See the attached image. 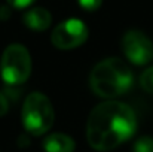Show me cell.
<instances>
[{"mask_svg":"<svg viewBox=\"0 0 153 152\" xmlns=\"http://www.w3.org/2000/svg\"><path fill=\"white\" fill-rule=\"evenodd\" d=\"M80 7H83L85 10H97L101 6L102 0H77Z\"/></svg>","mask_w":153,"mask_h":152,"instance_id":"8fae6325","label":"cell"},{"mask_svg":"<svg viewBox=\"0 0 153 152\" xmlns=\"http://www.w3.org/2000/svg\"><path fill=\"white\" fill-rule=\"evenodd\" d=\"M122 51L135 66H144L153 60L152 40L138 30H129L122 37Z\"/></svg>","mask_w":153,"mask_h":152,"instance_id":"8992f818","label":"cell"},{"mask_svg":"<svg viewBox=\"0 0 153 152\" xmlns=\"http://www.w3.org/2000/svg\"><path fill=\"white\" fill-rule=\"evenodd\" d=\"M134 152H153V137L143 136L134 143Z\"/></svg>","mask_w":153,"mask_h":152,"instance_id":"30bf717a","label":"cell"},{"mask_svg":"<svg viewBox=\"0 0 153 152\" xmlns=\"http://www.w3.org/2000/svg\"><path fill=\"white\" fill-rule=\"evenodd\" d=\"M140 85H141V88L146 93L153 94V67L146 69L141 73V76H140Z\"/></svg>","mask_w":153,"mask_h":152,"instance_id":"9c48e42d","label":"cell"},{"mask_svg":"<svg viewBox=\"0 0 153 152\" xmlns=\"http://www.w3.org/2000/svg\"><path fill=\"white\" fill-rule=\"evenodd\" d=\"M89 85L94 94L102 99H114L125 96L134 85V75L131 69L116 57L100 61L91 72Z\"/></svg>","mask_w":153,"mask_h":152,"instance_id":"7a4b0ae2","label":"cell"},{"mask_svg":"<svg viewBox=\"0 0 153 152\" xmlns=\"http://www.w3.org/2000/svg\"><path fill=\"white\" fill-rule=\"evenodd\" d=\"M1 79L7 85L24 84L31 73V57L25 46L19 43L9 45L1 55Z\"/></svg>","mask_w":153,"mask_h":152,"instance_id":"277c9868","label":"cell"},{"mask_svg":"<svg viewBox=\"0 0 153 152\" xmlns=\"http://www.w3.org/2000/svg\"><path fill=\"white\" fill-rule=\"evenodd\" d=\"M88 39V27L80 19L71 18L58 24L51 34L52 45L58 49H73Z\"/></svg>","mask_w":153,"mask_h":152,"instance_id":"5b68a950","label":"cell"},{"mask_svg":"<svg viewBox=\"0 0 153 152\" xmlns=\"http://www.w3.org/2000/svg\"><path fill=\"white\" fill-rule=\"evenodd\" d=\"M9 15H10L9 7H1V9H0V19H7Z\"/></svg>","mask_w":153,"mask_h":152,"instance_id":"5bb4252c","label":"cell"},{"mask_svg":"<svg viewBox=\"0 0 153 152\" xmlns=\"http://www.w3.org/2000/svg\"><path fill=\"white\" fill-rule=\"evenodd\" d=\"M7 109H9V101H7L6 96L3 93H0V116L6 115Z\"/></svg>","mask_w":153,"mask_h":152,"instance_id":"4fadbf2b","label":"cell"},{"mask_svg":"<svg viewBox=\"0 0 153 152\" xmlns=\"http://www.w3.org/2000/svg\"><path fill=\"white\" fill-rule=\"evenodd\" d=\"M22 19H24V24L28 28H31L34 31H43L51 25L52 16L43 7H33L28 12H25Z\"/></svg>","mask_w":153,"mask_h":152,"instance_id":"52a82bcc","label":"cell"},{"mask_svg":"<svg viewBox=\"0 0 153 152\" xmlns=\"http://www.w3.org/2000/svg\"><path fill=\"white\" fill-rule=\"evenodd\" d=\"M74 148V140L64 133H52L43 140L45 152H73Z\"/></svg>","mask_w":153,"mask_h":152,"instance_id":"ba28073f","label":"cell"},{"mask_svg":"<svg viewBox=\"0 0 153 152\" xmlns=\"http://www.w3.org/2000/svg\"><path fill=\"white\" fill-rule=\"evenodd\" d=\"M24 128L33 136H42L51 130L53 124V107L49 99L42 93H31L22 106L21 112Z\"/></svg>","mask_w":153,"mask_h":152,"instance_id":"3957f363","label":"cell"},{"mask_svg":"<svg viewBox=\"0 0 153 152\" xmlns=\"http://www.w3.org/2000/svg\"><path fill=\"white\" fill-rule=\"evenodd\" d=\"M137 130L135 112L125 103L107 100L89 113L86 139L95 151H111L129 140Z\"/></svg>","mask_w":153,"mask_h":152,"instance_id":"6da1fadb","label":"cell"},{"mask_svg":"<svg viewBox=\"0 0 153 152\" xmlns=\"http://www.w3.org/2000/svg\"><path fill=\"white\" fill-rule=\"evenodd\" d=\"M34 0H7V3L16 9H22V7H27L33 3Z\"/></svg>","mask_w":153,"mask_h":152,"instance_id":"7c38bea8","label":"cell"}]
</instances>
